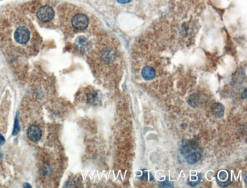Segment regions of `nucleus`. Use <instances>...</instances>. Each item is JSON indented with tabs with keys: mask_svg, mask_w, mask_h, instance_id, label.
<instances>
[{
	"mask_svg": "<svg viewBox=\"0 0 247 188\" xmlns=\"http://www.w3.org/2000/svg\"><path fill=\"white\" fill-rule=\"evenodd\" d=\"M181 153L185 157L186 162L190 165L198 162L202 156V149L194 142H185L181 146Z\"/></svg>",
	"mask_w": 247,
	"mask_h": 188,
	"instance_id": "nucleus-1",
	"label": "nucleus"
},
{
	"mask_svg": "<svg viewBox=\"0 0 247 188\" xmlns=\"http://www.w3.org/2000/svg\"><path fill=\"white\" fill-rule=\"evenodd\" d=\"M14 37L17 43L24 45V44H26L30 40L31 32L27 27L20 26L14 31Z\"/></svg>",
	"mask_w": 247,
	"mask_h": 188,
	"instance_id": "nucleus-2",
	"label": "nucleus"
},
{
	"mask_svg": "<svg viewBox=\"0 0 247 188\" xmlns=\"http://www.w3.org/2000/svg\"><path fill=\"white\" fill-rule=\"evenodd\" d=\"M37 18L42 21H49L54 17V11L53 8L49 6H43L38 9L37 12Z\"/></svg>",
	"mask_w": 247,
	"mask_h": 188,
	"instance_id": "nucleus-3",
	"label": "nucleus"
},
{
	"mask_svg": "<svg viewBox=\"0 0 247 188\" xmlns=\"http://www.w3.org/2000/svg\"><path fill=\"white\" fill-rule=\"evenodd\" d=\"M88 17L84 14H77L73 17L72 20V25L74 28L78 31H82L88 27Z\"/></svg>",
	"mask_w": 247,
	"mask_h": 188,
	"instance_id": "nucleus-4",
	"label": "nucleus"
},
{
	"mask_svg": "<svg viewBox=\"0 0 247 188\" xmlns=\"http://www.w3.org/2000/svg\"><path fill=\"white\" fill-rule=\"evenodd\" d=\"M42 135L41 129L37 126H31L27 129V136L30 139V140L33 142H37L40 140Z\"/></svg>",
	"mask_w": 247,
	"mask_h": 188,
	"instance_id": "nucleus-5",
	"label": "nucleus"
},
{
	"mask_svg": "<svg viewBox=\"0 0 247 188\" xmlns=\"http://www.w3.org/2000/svg\"><path fill=\"white\" fill-rule=\"evenodd\" d=\"M155 70L151 66H145L141 71V76L145 80H151L155 77Z\"/></svg>",
	"mask_w": 247,
	"mask_h": 188,
	"instance_id": "nucleus-6",
	"label": "nucleus"
},
{
	"mask_svg": "<svg viewBox=\"0 0 247 188\" xmlns=\"http://www.w3.org/2000/svg\"><path fill=\"white\" fill-rule=\"evenodd\" d=\"M211 112L216 117H221L224 114V107L220 103H215L211 107Z\"/></svg>",
	"mask_w": 247,
	"mask_h": 188,
	"instance_id": "nucleus-7",
	"label": "nucleus"
},
{
	"mask_svg": "<svg viewBox=\"0 0 247 188\" xmlns=\"http://www.w3.org/2000/svg\"><path fill=\"white\" fill-rule=\"evenodd\" d=\"M198 98L197 96H196V94H193V95H192V96H190L189 98V104L190 105H192V106H196V104H198Z\"/></svg>",
	"mask_w": 247,
	"mask_h": 188,
	"instance_id": "nucleus-8",
	"label": "nucleus"
},
{
	"mask_svg": "<svg viewBox=\"0 0 247 188\" xmlns=\"http://www.w3.org/2000/svg\"><path fill=\"white\" fill-rule=\"evenodd\" d=\"M218 177L221 180H224V179L227 178V173L225 171H221V173L218 174Z\"/></svg>",
	"mask_w": 247,
	"mask_h": 188,
	"instance_id": "nucleus-9",
	"label": "nucleus"
},
{
	"mask_svg": "<svg viewBox=\"0 0 247 188\" xmlns=\"http://www.w3.org/2000/svg\"><path fill=\"white\" fill-rule=\"evenodd\" d=\"M19 124H18V121H15V128L14 129V135H16L17 133H19Z\"/></svg>",
	"mask_w": 247,
	"mask_h": 188,
	"instance_id": "nucleus-10",
	"label": "nucleus"
},
{
	"mask_svg": "<svg viewBox=\"0 0 247 188\" xmlns=\"http://www.w3.org/2000/svg\"><path fill=\"white\" fill-rule=\"evenodd\" d=\"M119 3L121 4H126V3H128V2H130L132 0H117Z\"/></svg>",
	"mask_w": 247,
	"mask_h": 188,
	"instance_id": "nucleus-11",
	"label": "nucleus"
},
{
	"mask_svg": "<svg viewBox=\"0 0 247 188\" xmlns=\"http://www.w3.org/2000/svg\"><path fill=\"white\" fill-rule=\"evenodd\" d=\"M5 143V138L0 134V145H2V144H4Z\"/></svg>",
	"mask_w": 247,
	"mask_h": 188,
	"instance_id": "nucleus-12",
	"label": "nucleus"
}]
</instances>
